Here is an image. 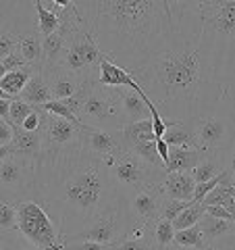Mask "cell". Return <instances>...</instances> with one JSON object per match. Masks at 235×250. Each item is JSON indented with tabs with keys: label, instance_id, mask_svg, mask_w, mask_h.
<instances>
[{
	"label": "cell",
	"instance_id": "29",
	"mask_svg": "<svg viewBox=\"0 0 235 250\" xmlns=\"http://www.w3.org/2000/svg\"><path fill=\"white\" fill-rule=\"evenodd\" d=\"M198 223H200L202 233H204L206 242L223 240V238L229 236V233L233 231V228H235V221H231V219H218V217H213L208 213L202 217Z\"/></svg>",
	"mask_w": 235,
	"mask_h": 250
},
{
	"label": "cell",
	"instance_id": "44",
	"mask_svg": "<svg viewBox=\"0 0 235 250\" xmlns=\"http://www.w3.org/2000/svg\"><path fill=\"white\" fill-rule=\"evenodd\" d=\"M206 213L213 215V217H218V219H231V221H235L229 210L225 207H218V205H206Z\"/></svg>",
	"mask_w": 235,
	"mask_h": 250
},
{
	"label": "cell",
	"instance_id": "31",
	"mask_svg": "<svg viewBox=\"0 0 235 250\" xmlns=\"http://www.w3.org/2000/svg\"><path fill=\"white\" fill-rule=\"evenodd\" d=\"M204 215H206V205H204V202H196V200H192L190 205H187V208L183 210V213L173 219V228H175V231L185 229V228H192V225L198 223Z\"/></svg>",
	"mask_w": 235,
	"mask_h": 250
},
{
	"label": "cell",
	"instance_id": "41",
	"mask_svg": "<svg viewBox=\"0 0 235 250\" xmlns=\"http://www.w3.org/2000/svg\"><path fill=\"white\" fill-rule=\"evenodd\" d=\"M62 250H113V244H100L94 240H67Z\"/></svg>",
	"mask_w": 235,
	"mask_h": 250
},
{
	"label": "cell",
	"instance_id": "54",
	"mask_svg": "<svg viewBox=\"0 0 235 250\" xmlns=\"http://www.w3.org/2000/svg\"><path fill=\"white\" fill-rule=\"evenodd\" d=\"M6 73H9V71H6V67H4V62H2V61H0V80H2V77H4Z\"/></svg>",
	"mask_w": 235,
	"mask_h": 250
},
{
	"label": "cell",
	"instance_id": "37",
	"mask_svg": "<svg viewBox=\"0 0 235 250\" xmlns=\"http://www.w3.org/2000/svg\"><path fill=\"white\" fill-rule=\"evenodd\" d=\"M4 242H6V250H44L40 246H36L34 242H29L19 229L4 231Z\"/></svg>",
	"mask_w": 235,
	"mask_h": 250
},
{
	"label": "cell",
	"instance_id": "43",
	"mask_svg": "<svg viewBox=\"0 0 235 250\" xmlns=\"http://www.w3.org/2000/svg\"><path fill=\"white\" fill-rule=\"evenodd\" d=\"M13 136H15L13 125L6 121V119H2V117H0V146L11 144V142H13Z\"/></svg>",
	"mask_w": 235,
	"mask_h": 250
},
{
	"label": "cell",
	"instance_id": "5",
	"mask_svg": "<svg viewBox=\"0 0 235 250\" xmlns=\"http://www.w3.org/2000/svg\"><path fill=\"white\" fill-rule=\"evenodd\" d=\"M108 167H111V175L119 186V190L125 196H133V194L146 190V188L162 186L164 177L169 171L162 167H154L150 163L142 161L131 150H123L117 156H108L106 159Z\"/></svg>",
	"mask_w": 235,
	"mask_h": 250
},
{
	"label": "cell",
	"instance_id": "28",
	"mask_svg": "<svg viewBox=\"0 0 235 250\" xmlns=\"http://www.w3.org/2000/svg\"><path fill=\"white\" fill-rule=\"evenodd\" d=\"M121 138H123L125 150H131V148L136 146V144H139V142L156 140V136H154V127H152V119H144V121L127 123L125 127H121Z\"/></svg>",
	"mask_w": 235,
	"mask_h": 250
},
{
	"label": "cell",
	"instance_id": "47",
	"mask_svg": "<svg viewBox=\"0 0 235 250\" xmlns=\"http://www.w3.org/2000/svg\"><path fill=\"white\" fill-rule=\"evenodd\" d=\"M156 148H158V154H160V159H162V163H164V167H167V161H169V144L164 142L162 138H158L156 140Z\"/></svg>",
	"mask_w": 235,
	"mask_h": 250
},
{
	"label": "cell",
	"instance_id": "27",
	"mask_svg": "<svg viewBox=\"0 0 235 250\" xmlns=\"http://www.w3.org/2000/svg\"><path fill=\"white\" fill-rule=\"evenodd\" d=\"M38 69H42V65H25L23 69H17V71H9L0 80V90L4 94H9L11 98H19V94L23 92V88L27 85L31 75H34Z\"/></svg>",
	"mask_w": 235,
	"mask_h": 250
},
{
	"label": "cell",
	"instance_id": "32",
	"mask_svg": "<svg viewBox=\"0 0 235 250\" xmlns=\"http://www.w3.org/2000/svg\"><path fill=\"white\" fill-rule=\"evenodd\" d=\"M175 244H177V246H183V248L200 250L202 246L206 244V240H204V233H202L200 223L192 225V228H185V229L175 231Z\"/></svg>",
	"mask_w": 235,
	"mask_h": 250
},
{
	"label": "cell",
	"instance_id": "3",
	"mask_svg": "<svg viewBox=\"0 0 235 250\" xmlns=\"http://www.w3.org/2000/svg\"><path fill=\"white\" fill-rule=\"evenodd\" d=\"M198 38L183 36L133 73L167 121L194 119L225 103L223 82Z\"/></svg>",
	"mask_w": 235,
	"mask_h": 250
},
{
	"label": "cell",
	"instance_id": "20",
	"mask_svg": "<svg viewBox=\"0 0 235 250\" xmlns=\"http://www.w3.org/2000/svg\"><path fill=\"white\" fill-rule=\"evenodd\" d=\"M179 29L192 36H200V11L198 0H167Z\"/></svg>",
	"mask_w": 235,
	"mask_h": 250
},
{
	"label": "cell",
	"instance_id": "7",
	"mask_svg": "<svg viewBox=\"0 0 235 250\" xmlns=\"http://www.w3.org/2000/svg\"><path fill=\"white\" fill-rule=\"evenodd\" d=\"M133 223H136V217L129 208V198L123 196L108 208H104L83 231L75 233L69 240H94L100 244H115L127 233Z\"/></svg>",
	"mask_w": 235,
	"mask_h": 250
},
{
	"label": "cell",
	"instance_id": "1",
	"mask_svg": "<svg viewBox=\"0 0 235 250\" xmlns=\"http://www.w3.org/2000/svg\"><path fill=\"white\" fill-rule=\"evenodd\" d=\"M83 29L100 52L131 75L183 36L167 0H75Z\"/></svg>",
	"mask_w": 235,
	"mask_h": 250
},
{
	"label": "cell",
	"instance_id": "12",
	"mask_svg": "<svg viewBox=\"0 0 235 250\" xmlns=\"http://www.w3.org/2000/svg\"><path fill=\"white\" fill-rule=\"evenodd\" d=\"M36 167L19 156H6L0 163V198L17 205L19 200L34 198Z\"/></svg>",
	"mask_w": 235,
	"mask_h": 250
},
{
	"label": "cell",
	"instance_id": "40",
	"mask_svg": "<svg viewBox=\"0 0 235 250\" xmlns=\"http://www.w3.org/2000/svg\"><path fill=\"white\" fill-rule=\"evenodd\" d=\"M113 250H160L154 240H136V238H121L113 244Z\"/></svg>",
	"mask_w": 235,
	"mask_h": 250
},
{
	"label": "cell",
	"instance_id": "8",
	"mask_svg": "<svg viewBox=\"0 0 235 250\" xmlns=\"http://www.w3.org/2000/svg\"><path fill=\"white\" fill-rule=\"evenodd\" d=\"M196 142L204 150H229L235 144V121L227 104H218L213 111L190 119Z\"/></svg>",
	"mask_w": 235,
	"mask_h": 250
},
{
	"label": "cell",
	"instance_id": "15",
	"mask_svg": "<svg viewBox=\"0 0 235 250\" xmlns=\"http://www.w3.org/2000/svg\"><path fill=\"white\" fill-rule=\"evenodd\" d=\"M21 2L23 0H17L9 9L0 11V61L19 48V36L23 31L38 25V23H34V25H21V21H17V17H15V11L17 9H15V6Z\"/></svg>",
	"mask_w": 235,
	"mask_h": 250
},
{
	"label": "cell",
	"instance_id": "10",
	"mask_svg": "<svg viewBox=\"0 0 235 250\" xmlns=\"http://www.w3.org/2000/svg\"><path fill=\"white\" fill-rule=\"evenodd\" d=\"M81 127L83 125H75L69 119L46 113L40 127L42 159H54V156L60 154H71L81 150Z\"/></svg>",
	"mask_w": 235,
	"mask_h": 250
},
{
	"label": "cell",
	"instance_id": "45",
	"mask_svg": "<svg viewBox=\"0 0 235 250\" xmlns=\"http://www.w3.org/2000/svg\"><path fill=\"white\" fill-rule=\"evenodd\" d=\"M227 173L231 177V184L235 186V144L227 150Z\"/></svg>",
	"mask_w": 235,
	"mask_h": 250
},
{
	"label": "cell",
	"instance_id": "24",
	"mask_svg": "<svg viewBox=\"0 0 235 250\" xmlns=\"http://www.w3.org/2000/svg\"><path fill=\"white\" fill-rule=\"evenodd\" d=\"M21 57L25 59L27 65H42L44 61V36L40 34V29L31 27L27 31H23L19 36V48Z\"/></svg>",
	"mask_w": 235,
	"mask_h": 250
},
{
	"label": "cell",
	"instance_id": "35",
	"mask_svg": "<svg viewBox=\"0 0 235 250\" xmlns=\"http://www.w3.org/2000/svg\"><path fill=\"white\" fill-rule=\"evenodd\" d=\"M0 229L2 231L17 229V205L4 198H0Z\"/></svg>",
	"mask_w": 235,
	"mask_h": 250
},
{
	"label": "cell",
	"instance_id": "25",
	"mask_svg": "<svg viewBox=\"0 0 235 250\" xmlns=\"http://www.w3.org/2000/svg\"><path fill=\"white\" fill-rule=\"evenodd\" d=\"M19 98L25 100V103H29V104H34V106H42V104L52 100L50 85H48V82H46L42 69H38V71L31 75V80L27 82V85L19 94Z\"/></svg>",
	"mask_w": 235,
	"mask_h": 250
},
{
	"label": "cell",
	"instance_id": "50",
	"mask_svg": "<svg viewBox=\"0 0 235 250\" xmlns=\"http://www.w3.org/2000/svg\"><path fill=\"white\" fill-rule=\"evenodd\" d=\"M225 240H227V244H229V248H231V250H235V228H233V231H231Z\"/></svg>",
	"mask_w": 235,
	"mask_h": 250
},
{
	"label": "cell",
	"instance_id": "17",
	"mask_svg": "<svg viewBox=\"0 0 235 250\" xmlns=\"http://www.w3.org/2000/svg\"><path fill=\"white\" fill-rule=\"evenodd\" d=\"M42 73L46 77V82L50 85L52 92V100H65L69 96L79 90L81 85V77L71 73L69 69H65L62 65H54V67H42Z\"/></svg>",
	"mask_w": 235,
	"mask_h": 250
},
{
	"label": "cell",
	"instance_id": "38",
	"mask_svg": "<svg viewBox=\"0 0 235 250\" xmlns=\"http://www.w3.org/2000/svg\"><path fill=\"white\" fill-rule=\"evenodd\" d=\"M221 82H223V88H225L223 100H225V104H227V108H229V113H231L233 121H235V65L223 75Z\"/></svg>",
	"mask_w": 235,
	"mask_h": 250
},
{
	"label": "cell",
	"instance_id": "14",
	"mask_svg": "<svg viewBox=\"0 0 235 250\" xmlns=\"http://www.w3.org/2000/svg\"><path fill=\"white\" fill-rule=\"evenodd\" d=\"M164 192L160 186L146 188V190L129 196V208L136 221L142 223H156L160 219V208H162Z\"/></svg>",
	"mask_w": 235,
	"mask_h": 250
},
{
	"label": "cell",
	"instance_id": "52",
	"mask_svg": "<svg viewBox=\"0 0 235 250\" xmlns=\"http://www.w3.org/2000/svg\"><path fill=\"white\" fill-rule=\"evenodd\" d=\"M164 250H194V248H183V246H177L175 242H173V244H171V246H167Z\"/></svg>",
	"mask_w": 235,
	"mask_h": 250
},
{
	"label": "cell",
	"instance_id": "46",
	"mask_svg": "<svg viewBox=\"0 0 235 250\" xmlns=\"http://www.w3.org/2000/svg\"><path fill=\"white\" fill-rule=\"evenodd\" d=\"M200 250H231L229 244H227V240H215V242H206L204 246H202Z\"/></svg>",
	"mask_w": 235,
	"mask_h": 250
},
{
	"label": "cell",
	"instance_id": "6",
	"mask_svg": "<svg viewBox=\"0 0 235 250\" xmlns=\"http://www.w3.org/2000/svg\"><path fill=\"white\" fill-rule=\"evenodd\" d=\"M17 229L29 242H34L36 246L44 250H62V244H65L50 215L34 198L17 202Z\"/></svg>",
	"mask_w": 235,
	"mask_h": 250
},
{
	"label": "cell",
	"instance_id": "2",
	"mask_svg": "<svg viewBox=\"0 0 235 250\" xmlns=\"http://www.w3.org/2000/svg\"><path fill=\"white\" fill-rule=\"evenodd\" d=\"M123 196L106 159L83 150L42 159L36 167L34 200L46 208L62 240L83 231Z\"/></svg>",
	"mask_w": 235,
	"mask_h": 250
},
{
	"label": "cell",
	"instance_id": "26",
	"mask_svg": "<svg viewBox=\"0 0 235 250\" xmlns=\"http://www.w3.org/2000/svg\"><path fill=\"white\" fill-rule=\"evenodd\" d=\"M162 140L169 146H181V148H200L196 142L194 129L190 119L187 121H169V127L164 131Z\"/></svg>",
	"mask_w": 235,
	"mask_h": 250
},
{
	"label": "cell",
	"instance_id": "49",
	"mask_svg": "<svg viewBox=\"0 0 235 250\" xmlns=\"http://www.w3.org/2000/svg\"><path fill=\"white\" fill-rule=\"evenodd\" d=\"M13 154V148H11V144H6V146H0V163H2L6 156H11Z\"/></svg>",
	"mask_w": 235,
	"mask_h": 250
},
{
	"label": "cell",
	"instance_id": "9",
	"mask_svg": "<svg viewBox=\"0 0 235 250\" xmlns=\"http://www.w3.org/2000/svg\"><path fill=\"white\" fill-rule=\"evenodd\" d=\"M102 57L104 54L100 52L94 38L81 25H77L71 29V34L67 38V46L59 65L69 69L75 75H79L81 80H85V77L98 80V69Z\"/></svg>",
	"mask_w": 235,
	"mask_h": 250
},
{
	"label": "cell",
	"instance_id": "34",
	"mask_svg": "<svg viewBox=\"0 0 235 250\" xmlns=\"http://www.w3.org/2000/svg\"><path fill=\"white\" fill-rule=\"evenodd\" d=\"M154 242L160 250H164L167 246H171L175 242V228H173V221L169 219H158L154 223Z\"/></svg>",
	"mask_w": 235,
	"mask_h": 250
},
{
	"label": "cell",
	"instance_id": "39",
	"mask_svg": "<svg viewBox=\"0 0 235 250\" xmlns=\"http://www.w3.org/2000/svg\"><path fill=\"white\" fill-rule=\"evenodd\" d=\"M192 200H175V198H169L164 196L162 200V208H160V219H169V221H173L175 217H179L187 208Z\"/></svg>",
	"mask_w": 235,
	"mask_h": 250
},
{
	"label": "cell",
	"instance_id": "51",
	"mask_svg": "<svg viewBox=\"0 0 235 250\" xmlns=\"http://www.w3.org/2000/svg\"><path fill=\"white\" fill-rule=\"evenodd\" d=\"M13 2H17V0H0V11H4V9H9V6Z\"/></svg>",
	"mask_w": 235,
	"mask_h": 250
},
{
	"label": "cell",
	"instance_id": "19",
	"mask_svg": "<svg viewBox=\"0 0 235 250\" xmlns=\"http://www.w3.org/2000/svg\"><path fill=\"white\" fill-rule=\"evenodd\" d=\"M98 83L104 85V88H131L136 92H144L136 77L129 71H125L123 67H119L117 62H113L108 57H102V61H100Z\"/></svg>",
	"mask_w": 235,
	"mask_h": 250
},
{
	"label": "cell",
	"instance_id": "11",
	"mask_svg": "<svg viewBox=\"0 0 235 250\" xmlns=\"http://www.w3.org/2000/svg\"><path fill=\"white\" fill-rule=\"evenodd\" d=\"M81 125H90V127L98 129H121L125 123L119 113V103H117L115 88H104V85L96 83L85 98L83 108L79 113Z\"/></svg>",
	"mask_w": 235,
	"mask_h": 250
},
{
	"label": "cell",
	"instance_id": "16",
	"mask_svg": "<svg viewBox=\"0 0 235 250\" xmlns=\"http://www.w3.org/2000/svg\"><path fill=\"white\" fill-rule=\"evenodd\" d=\"M117 103L123 123H136L150 119V108L146 104V92H136L131 88H115Z\"/></svg>",
	"mask_w": 235,
	"mask_h": 250
},
{
	"label": "cell",
	"instance_id": "4",
	"mask_svg": "<svg viewBox=\"0 0 235 250\" xmlns=\"http://www.w3.org/2000/svg\"><path fill=\"white\" fill-rule=\"evenodd\" d=\"M200 44L218 77L235 65V0H198Z\"/></svg>",
	"mask_w": 235,
	"mask_h": 250
},
{
	"label": "cell",
	"instance_id": "33",
	"mask_svg": "<svg viewBox=\"0 0 235 250\" xmlns=\"http://www.w3.org/2000/svg\"><path fill=\"white\" fill-rule=\"evenodd\" d=\"M131 152L139 156L142 161L146 163H150V165L154 167H162V169H167L164 167V163L160 159V154H158V148H156V140H148V142H139L131 148Z\"/></svg>",
	"mask_w": 235,
	"mask_h": 250
},
{
	"label": "cell",
	"instance_id": "36",
	"mask_svg": "<svg viewBox=\"0 0 235 250\" xmlns=\"http://www.w3.org/2000/svg\"><path fill=\"white\" fill-rule=\"evenodd\" d=\"M34 111H36L34 104H29V103H25V100H21V98H15L13 104H11L9 123L11 125H23V121H25Z\"/></svg>",
	"mask_w": 235,
	"mask_h": 250
},
{
	"label": "cell",
	"instance_id": "23",
	"mask_svg": "<svg viewBox=\"0 0 235 250\" xmlns=\"http://www.w3.org/2000/svg\"><path fill=\"white\" fill-rule=\"evenodd\" d=\"M162 192L164 196L175 198V200H194V190H196V182L190 173H183V171H173V173H167L162 182Z\"/></svg>",
	"mask_w": 235,
	"mask_h": 250
},
{
	"label": "cell",
	"instance_id": "13",
	"mask_svg": "<svg viewBox=\"0 0 235 250\" xmlns=\"http://www.w3.org/2000/svg\"><path fill=\"white\" fill-rule=\"evenodd\" d=\"M81 150L100 156V159H108V156H117L125 150L121 129H98L83 125L81 127Z\"/></svg>",
	"mask_w": 235,
	"mask_h": 250
},
{
	"label": "cell",
	"instance_id": "21",
	"mask_svg": "<svg viewBox=\"0 0 235 250\" xmlns=\"http://www.w3.org/2000/svg\"><path fill=\"white\" fill-rule=\"evenodd\" d=\"M208 154V150L204 148H181V146H171L169 148V161H167V171L173 173V171H183V173H190V171L198 165V163Z\"/></svg>",
	"mask_w": 235,
	"mask_h": 250
},
{
	"label": "cell",
	"instance_id": "30",
	"mask_svg": "<svg viewBox=\"0 0 235 250\" xmlns=\"http://www.w3.org/2000/svg\"><path fill=\"white\" fill-rule=\"evenodd\" d=\"M31 4H34V11L38 15V29H40V34L44 38L54 34L60 27V15L57 11H50L44 4V0H31Z\"/></svg>",
	"mask_w": 235,
	"mask_h": 250
},
{
	"label": "cell",
	"instance_id": "48",
	"mask_svg": "<svg viewBox=\"0 0 235 250\" xmlns=\"http://www.w3.org/2000/svg\"><path fill=\"white\" fill-rule=\"evenodd\" d=\"M11 104H13V98H2L0 96V117L9 121V115H11Z\"/></svg>",
	"mask_w": 235,
	"mask_h": 250
},
{
	"label": "cell",
	"instance_id": "53",
	"mask_svg": "<svg viewBox=\"0 0 235 250\" xmlns=\"http://www.w3.org/2000/svg\"><path fill=\"white\" fill-rule=\"evenodd\" d=\"M0 250H6V242H4V231L0 229Z\"/></svg>",
	"mask_w": 235,
	"mask_h": 250
},
{
	"label": "cell",
	"instance_id": "42",
	"mask_svg": "<svg viewBox=\"0 0 235 250\" xmlns=\"http://www.w3.org/2000/svg\"><path fill=\"white\" fill-rule=\"evenodd\" d=\"M2 62H4L6 71H17V69H23V67L27 65L25 59L21 57V52H19V50H15V52H11V54H9V57H4V59H2Z\"/></svg>",
	"mask_w": 235,
	"mask_h": 250
},
{
	"label": "cell",
	"instance_id": "22",
	"mask_svg": "<svg viewBox=\"0 0 235 250\" xmlns=\"http://www.w3.org/2000/svg\"><path fill=\"white\" fill-rule=\"evenodd\" d=\"M225 169H227V150H208L204 159L190 171V175L194 177L196 184H202L221 175Z\"/></svg>",
	"mask_w": 235,
	"mask_h": 250
},
{
	"label": "cell",
	"instance_id": "18",
	"mask_svg": "<svg viewBox=\"0 0 235 250\" xmlns=\"http://www.w3.org/2000/svg\"><path fill=\"white\" fill-rule=\"evenodd\" d=\"M13 156H19L29 165L38 167V163L42 159V134L40 131H25L21 125H13Z\"/></svg>",
	"mask_w": 235,
	"mask_h": 250
}]
</instances>
